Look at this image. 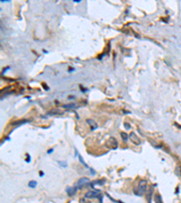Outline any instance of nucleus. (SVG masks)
Returning <instances> with one entry per match:
<instances>
[{"instance_id": "nucleus-13", "label": "nucleus", "mask_w": 181, "mask_h": 203, "mask_svg": "<svg viewBox=\"0 0 181 203\" xmlns=\"http://www.w3.org/2000/svg\"><path fill=\"white\" fill-rule=\"evenodd\" d=\"M152 194H153V189L150 188L149 189V191L148 193V201H149V203H151V197H152Z\"/></svg>"}, {"instance_id": "nucleus-5", "label": "nucleus", "mask_w": 181, "mask_h": 203, "mask_svg": "<svg viewBox=\"0 0 181 203\" xmlns=\"http://www.w3.org/2000/svg\"><path fill=\"white\" fill-rule=\"evenodd\" d=\"M129 139H130L132 143H133L134 144H136V145H140V143H141L140 140V138L137 136V135H136V134H134L133 132L129 134Z\"/></svg>"}, {"instance_id": "nucleus-3", "label": "nucleus", "mask_w": 181, "mask_h": 203, "mask_svg": "<svg viewBox=\"0 0 181 203\" xmlns=\"http://www.w3.org/2000/svg\"><path fill=\"white\" fill-rule=\"evenodd\" d=\"M90 181L89 178L83 177V178L79 179V181H77V183H76V186H77L79 189H82V188H83V187L87 186V185H90Z\"/></svg>"}, {"instance_id": "nucleus-20", "label": "nucleus", "mask_w": 181, "mask_h": 203, "mask_svg": "<svg viewBox=\"0 0 181 203\" xmlns=\"http://www.w3.org/2000/svg\"><path fill=\"white\" fill-rule=\"evenodd\" d=\"M53 151V148H52V149H50V150H48V151H47V154H52V152Z\"/></svg>"}, {"instance_id": "nucleus-11", "label": "nucleus", "mask_w": 181, "mask_h": 203, "mask_svg": "<svg viewBox=\"0 0 181 203\" xmlns=\"http://www.w3.org/2000/svg\"><path fill=\"white\" fill-rule=\"evenodd\" d=\"M27 122H29V120H27V119H22V120H19V121H16V122L12 123L11 125H12V126H18V125L26 124V123H27Z\"/></svg>"}, {"instance_id": "nucleus-8", "label": "nucleus", "mask_w": 181, "mask_h": 203, "mask_svg": "<svg viewBox=\"0 0 181 203\" xmlns=\"http://www.w3.org/2000/svg\"><path fill=\"white\" fill-rule=\"evenodd\" d=\"M48 115H63L64 114V111L62 110V109H58V108H53V109H51V110L47 113Z\"/></svg>"}, {"instance_id": "nucleus-2", "label": "nucleus", "mask_w": 181, "mask_h": 203, "mask_svg": "<svg viewBox=\"0 0 181 203\" xmlns=\"http://www.w3.org/2000/svg\"><path fill=\"white\" fill-rule=\"evenodd\" d=\"M105 145L111 150H115L118 148V142L114 137H110L105 142Z\"/></svg>"}, {"instance_id": "nucleus-10", "label": "nucleus", "mask_w": 181, "mask_h": 203, "mask_svg": "<svg viewBox=\"0 0 181 203\" xmlns=\"http://www.w3.org/2000/svg\"><path fill=\"white\" fill-rule=\"evenodd\" d=\"M64 108H68V109H73L77 107V105L75 103H71V104H66V105H63Z\"/></svg>"}, {"instance_id": "nucleus-17", "label": "nucleus", "mask_w": 181, "mask_h": 203, "mask_svg": "<svg viewBox=\"0 0 181 203\" xmlns=\"http://www.w3.org/2000/svg\"><path fill=\"white\" fill-rule=\"evenodd\" d=\"M124 126H125V128H126V129H130V125H129V123H125Z\"/></svg>"}, {"instance_id": "nucleus-9", "label": "nucleus", "mask_w": 181, "mask_h": 203, "mask_svg": "<svg viewBox=\"0 0 181 203\" xmlns=\"http://www.w3.org/2000/svg\"><path fill=\"white\" fill-rule=\"evenodd\" d=\"M121 136L122 138L123 142H125V143H127L129 141V135L127 133H125V132H121Z\"/></svg>"}, {"instance_id": "nucleus-15", "label": "nucleus", "mask_w": 181, "mask_h": 203, "mask_svg": "<svg viewBox=\"0 0 181 203\" xmlns=\"http://www.w3.org/2000/svg\"><path fill=\"white\" fill-rule=\"evenodd\" d=\"M78 157H79V160H80V162H82V163H83V165H84V166L86 167V168H90V167L88 166V165H87L86 163H85V162H84V161H83V157H82V156H81V155H78Z\"/></svg>"}, {"instance_id": "nucleus-16", "label": "nucleus", "mask_w": 181, "mask_h": 203, "mask_svg": "<svg viewBox=\"0 0 181 203\" xmlns=\"http://www.w3.org/2000/svg\"><path fill=\"white\" fill-rule=\"evenodd\" d=\"M58 163L60 164L61 166L64 167V168H66V167H67V162H64V161H62V162H61V161H58Z\"/></svg>"}, {"instance_id": "nucleus-14", "label": "nucleus", "mask_w": 181, "mask_h": 203, "mask_svg": "<svg viewBox=\"0 0 181 203\" xmlns=\"http://www.w3.org/2000/svg\"><path fill=\"white\" fill-rule=\"evenodd\" d=\"M28 186L30 187V188H32V189H34L36 186H37V181H29V183H28Z\"/></svg>"}, {"instance_id": "nucleus-7", "label": "nucleus", "mask_w": 181, "mask_h": 203, "mask_svg": "<svg viewBox=\"0 0 181 203\" xmlns=\"http://www.w3.org/2000/svg\"><path fill=\"white\" fill-rule=\"evenodd\" d=\"M77 190H78V187H77V186H75V187H67V188H66V192H67V194L70 196V197H72V196L76 193Z\"/></svg>"}, {"instance_id": "nucleus-12", "label": "nucleus", "mask_w": 181, "mask_h": 203, "mask_svg": "<svg viewBox=\"0 0 181 203\" xmlns=\"http://www.w3.org/2000/svg\"><path fill=\"white\" fill-rule=\"evenodd\" d=\"M154 200L156 203H163L162 198L159 194H155L154 195Z\"/></svg>"}, {"instance_id": "nucleus-4", "label": "nucleus", "mask_w": 181, "mask_h": 203, "mask_svg": "<svg viewBox=\"0 0 181 203\" xmlns=\"http://www.w3.org/2000/svg\"><path fill=\"white\" fill-rule=\"evenodd\" d=\"M98 193H100V191H97V190L96 191H87L85 193V198H87V199L98 198L99 195H100Z\"/></svg>"}, {"instance_id": "nucleus-22", "label": "nucleus", "mask_w": 181, "mask_h": 203, "mask_svg": "<svg viewBox=\"0 0 181 203\" xmlns=\"http://www.w3.org/2000/svg\"><path fill=\"white\" fill-rule=\"evenodd\" d=\"M69 98H70V99H72V98H74V97H73V96H71V97H69Z\"/></svg>"}, {"instance_id": "nucleus-23", "label": "nucleus", "mask_w": 181, "mask_h": 203, "mask_svg": "<svg viewBox=\"0 0 181 203\" xmlns=\"http://www.w3.org/2000/svg\"><path fill=\"white\" fill-rule=\"evenodd\" d=\"M72 70H74V69H70V70H69V71H72Z\"/></svg>"}, {"instance_id": "nucleus-21", "label": "nucleus", "mask_w": 181, "mask_h": 203, "mask_svg": "<svg viewBox=\"0 0 181 203\" xmlns=\"http://www.w3.org/2000/svg\"><path fill=\"white\" fill-rule=\"evenodd\" d=\"M39 175L40 176H44V172H39Z\"/></svg>"}, {"instance_id": "nucleus-18", "label": "nucleus", "mask_w": 181, "mask_h": 203, "mask_svg": "<svg viewBox=\"0 0 181 203\" xmlns=\"http://www.w3.org/2000/svg\"><path fill=\"white\" fill-rule=\"evenodd\" d=\"M26 155H27L26 162H30V155H29V154H26Z\"/></svg>"}, {"instance_id": "nucleus-6", "label": "nucleus", "mask_w": 181, "mask_h": 203, "mask_svg": "<svg viewBox=\"0 0 181 203\" xmlns=\"http://www.w3.org/2000/svg\"><path fill=\"white\" fill-rule=\"evenodd\" d=\"M87 124L90 126V129L91 130H95L98 128V124L93 120V119H90V118H87L86 119Z\"/></svg>"}, {"instance_id": "nucleus-1", "label": "nucleus", "mask_w": 181, "mask_h": 203, "mask_svg": "<svg viewBox=\"0 0 181 203\" xmlns=\"http://www.w3.org/2000/svg\"><path fill=\"white\" fill-rule=\"evenodd\" d=\"M148 189V182L146 180H140L138 185V188L133 189L134 194L137 196H142L145 194V192L147 191Z\"/></svg>"}, {"instance_id": "nucleus-19", "label": "nucleus", "mask_w": 181, "mask_h": 203, "mask_svg": "<svg viewBox=\"0 0 181 203\" xmlns=\"http://www.w3.org/2000/svg\"><path fill=\"white\" fill-rule=\"evenodd\" d=\"M9 69H10V67H6V69H4V70H3V73H5V72H6V70H9Z\"/></svg>"}]
</instances>
